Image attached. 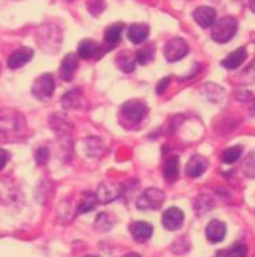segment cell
<instances>
[{"instance_id":"cell-22","label":"cell","mask_w":255,"mask_h":257,"mask_svg":"<svg viewBox=\"0 0 255 257\" xmlns=\"http://www.w3.org/2000/svg\"><path fill=\"white\" fill-rule=\"evenodd\" d=\"M82 102V95L78 89L70 90L66 95L61 97V104L66 110H72V108H78L81 106Z\"/></svg>"},{"instance_id":"cell-5","label":"cell","mask_w":255,"mask_h":257,"mask_svg":"<svg viewBox=\"0 0 255 257\" xmlns=\"http://www.w3.org/2000/svg\"><path fill=\"white\" fill-rule=\"evenodd\" d=\"M54 78L52 74H43L39 78H36L35 82L32 85V95L35 96L38 100L46 102L54 93Z\"/></svg>"},{"instance_id":"cell-34","label":"cell","mask_w":255,"mask_h":257,"mask_svg":"<svg viewBox=\"0 0 255 257\" xmlns=\"http://www.w3.org/2000/svg\"><path fill=\"white\" fill-rule=\"evenodd\" d=\"M249 113L252 114V115L255 117V100H252L251 104H249Z\"/></svg>"},{"instance_id":"cell-3","label":"cell","mask_w":255,"mask_h":257,"mask_svg":"<svg viewBox=\"0 0 255 257\" xmlns=\"http://www.w3.org/2000/svg\"><path fill=\"white\" fill-rule=\"evenodd\" d=\"M237 32V21L233 17H223L215 21L211 31V38L215 42L226 43L233 39Z\"/></svg>"},{"instance_id":"cell-14","label":"cell","mask_w":255,"mask_h":257,"mask_svg":"<svg viewBox=\"0 0 255 257\" xmlns=\"http://www.w3.org/2000/svg\"><path fill=\"white\" fill-rule=\"evenodd\" d=\"M34 57V50L30 48H21L16 50L14 53H12V56L9 57V61L7 64L12 70H17L20 67L25 66L28 61Z\"/></svg>"},{"instance_id":"cell-9","label":"cell","mask_w":255,"mask_h":257,"mask_svg":"<svg viewBox=\"0 0 255 257\" xmlns=\"http://www.w3.org/2000/svg\"><path fill=\"white\" fill-rule=\"evenodd\" d=\"M119 195H121V186L113 181H104L97 189V197L101 203H110L118 199Z\"/></svg>"},{"instance_id":"cell-10","label":"cell","mask_w":255,"mask_h":257,"mask_svg":"<svg viewBox=\"0 0 255 257\" xmlns=\"http://www.w3.org/2000/svg\"><path fill=\"white\" fill-rule=\"evenodd\" d=\"M193 18L197 24L200 25L201 28H209L215 24V20H216V12H215L212 7L208 6H201L194 10L193 13Z\"/></svg>"},{"instance_id":"cell-31","label":"cell","mask_w":255,"mask_h":257,"mask_svg":"<svg viewBox=\"0 0 255 257\" xmlns=\"http://www.w3.org/2000/svg\"><path fill=\"white\" fill-rule=\"evenodd\" d=\"M35 159L38 164H45V163H48L49 160V150L46 148H41V149L36 150V155Z\"/></svg>"},{"instance_id":"cell-27","label":"cell","mask_w":255,"mask_h":257,"mask_svg":"<svg viewBox=\"0 0 255 257\" xmlns=\"http://www.w3.org/2000/svg\"><path fill=\"white\" fill-rule=\"evenodd\" d=\"M114 225H115V217L113 214H110V213H100L96 218L95 227L100 232L110 231Z\"/></svg>"},{"instance_id":"cell-19","label":"cell","mask_w":255,"mask_h":257,"mask_svg":"<svg viewBox=\"0 0 255 257\" xmlns=\"http://www.w3.org/2000/svg\"><path fill=\"white\" fill-rule=\"evenodd\" d=\"M50 126L53 128L56 135L59 137H70L71 135V126L68 124V121L59 114H54L53 117L50 118Z\"/></svg>"},{"instance_id":"cell-6","label":"cell","mask_w":255,"mask_h":257,"mask_svg":"<svg viewBox=\"0 0 255 257\" xmlns=\"http://www.w3.org/2000/svg\"><path fill=\"white\" fill-rule=\"evenodd\" d=\"M187 53H189V45L182 38H173L164 46V56L171 63L182 60Z\"/></svg>"},{"instance_id":"cell-28","label":"cell","mask_w":255,"mask_h":257,"mask_svg":"<svg viewBox=\"0 0 255 257\" xmlns=\"http://www.w3.org/2000/svg\"><path fill=\"white\" fill-rule=\"evenodd\" d=\"M241 153H243V146H240V145L229 148L222 153V162L226 163V164H233L240 159Z\"/></svg>"},{"instance_id":"cell-32","label":"cell","mask_w":255,"mask_h":257,"mask_svg":"<svg viewBox=\"0 0 255 257\" xmlns=\"http://www.w3.org/2000/svg\"><path fill=\"white\" fill-rule=\"evenodd\" d=\"M169 84H171V77L162 78L160 82L157 84V86H155V93L157 95H162L165 92V89H168Z\"/></svg>"},{"instance_id":"cell-1","label":"cell","mask_w":255,"mask_h":257,"mask_svg":"<svg viewBox=\"0 0 255 257\" xmlns=\"http://www.w3.org/2000/svg\"><path fill=\"white\" fill-rule=\"evenodd\" d=\"M0 134L9 139H18L27 135V121L23 114L13 108L0 110Z\"/></svg>"},{"instance_id":"cell-18","label":"cell","mask_w":255,"mask_h":257,"mask_svg":"<svg viewBox=\"0 0 255 257\" xmlns=\"http://www.w3.org/2000/svg\"><path fill=\"white\" fill-rule=\"evenodd\" d=\"M150 28L146 24H133L128 28V38L132 43L140 45L148 38Z\"/></svg>"},{"instance_id":"cell-38","label":"cell","mask_w":255,"mask_h":257,"mask_svg":"<svg viewBox=\"0 0 255 257\" xmlns=\"http://www.w3.org/2000/svg\"><path fill=\"white\" fill-rule=\"evenodd\" d=\"M238 2H244V0H238ZM249 2H251V0H249Z\"/></svg>"},{"instance_id":"cell-36","label":"cell","mask_w":255,"mask_h":257,"mask_svg":"<svg viewBox=\"0 0 255 257\" xmlns=\"http://www.w3.org/2000/svg\"><path fill=\"white\" fill-rule=\"evenodd\" d=\"M124 257H140L137 253H128V254H125Z\"/></svg>"},{"instance_id":"cell-4","label":"cell","mask_w":255,"mask_h":257,"mask_svg":"<svg viewBox=\"0 0 255 257\" xmlns=\"http://www.w3.org/2000/svg\"><path fill=\"white\" fill-rule=\"evenodd\" d=\"M165 202V193L157 188H148L137 197L136 206L139 210H158Z\"/></svg>"},{"instance_id":"cell-12","label":"cell","mask_w":255,"mask_h":257,"mask_svg":"<svg viewBox=\"0 0 255 257\" xmlns=\"http://www.w3.org/2000/svg\"><path fill=\"white\" fill-rule=\"evenodd\" d=\"M208 167V162L205 157H202L200 155H194L186 166V174L189 175L190 178H198L201 177L202 174L205 173V170Z\"/></svg>"},{"instance_id":"cell-20","label":"cell","mask_w":255,"mask_h":257,"mask_svg":"<svg viewBox=\"0 0 255 257\" xmlns=\"http://www.w3.org/2000/svg\"><path fill=\"white\" fill-rule=\"evenodd\" d=\"M125 25L122 23H118V24H113L108 27L106 30V34H104V41L107 43L110 48H115V45L119 42L121 36H122V32H124Z\"/></svg>"},{"instance_id":"cell-30","label":"cell","mask_w":255,"mask_h":257,"mask_svg":"<svg viewBox=\"0 0 255 257\" xmlns=\"http://www.w3.org/2000/svg\"><path fill=\"white\" fill-rule=\"evenodd\" d=\"M243 171L249 178H255V150L252 153H249L248 157L245 159L243 164Z\"/></svg>"},{"instance_id":"cell-8","label":"cell","mask_w":255,"mask_h":257,"mask_svg":"<svg viewBox=\"0 0 255 257\" xmlns=\"http://www.w3.org/2000/svg\"><path fill=\"white\" fill-rule=\"evenodd\" d=\"M184 214L179 207H169L162 214V225L168 231H176L183 225Z\"/></svg>"},{"instance_id":"cell-11","label":"cell","mask_w":255,"mask_h":257,"mask_svg":"<svg viewBox=\"0 0 255 257\" xmlns=\"http://www.w3.org/2000/svg\"><path fill=\"white\" fill-rule=\"evenodd\" d=\"M129 231L132 233V238L136 242H139V243H142V242H146V240L151 238V235H153V225L146 221H136L131 224Z\"/></svg>"},{"instance_id":"cell-7","label":"cell","mask_w":255,"mask_h":257,"mask_svg":"<svg viewBox=\"0 0 255 257\" xmlns=\"http://www.w3.org/2000/svg\"><path fill=\"white\" fill-rule=\"evenodd\" d=\"M121 111L124 114L125 118L131 122H142L144 117L147 115L148 107L146 103L140 102V100H128L126 103H124Z\"/></svg>"},{"instance_id":"cell-33","label":"cell","mask_w":255,"mask_h":257,"mask_svg":"<svg viewBox=\"0 0 255 257\" xmlns=\"http://www.w3.org/2000/svg\"><path fill=\"white\" fill-rule=\"evenodd\" d=\"M9 160H10V153L7 150L0 149V171L5 168V166H6Z\"/></svg>"},{"instance_id":"cell-13","label":"cell","mask_w":255,"mask_h":257,"mask_svg":"<svg viewBox=\"0 0 255 257\" xmlns=\"http://www.w3.org/2000/svg\"><path fill=\"white\" fill-rule=\"evenodd\" d=\"M205 235L207 239L212 243H219L225 239L226 235V225L219 220H212L208 222L207 228H205Z\"/></svg>"},{"instance_id":"cell-24","label":"cell","mask_w":255,"mask_h":257,"mask_svg":"<svg viewBox=\"0 0 255 257\" xmlns=\"http://www.w3.org/2000/svg\"><path fill=\"white\" fill-rule=\"evenodd\" d=\"M179 177V157L171 156L165 163V178L169 182H175Z\"/></svg>"},{"instance_id":"cell-16","label":"cell","mask_w":255,"mask_h":257,"mask_svg":"<svg viewBox=\"0 0 255 257\" xmlns=\"http://www.w3.org/2000/svg\"><path fill=\"white\" fill-rule=\"evenodd\" d=\"M245 59H247V50H245V48H240L234 52H231L225 60H222L220 64L227 70H236L243 64Z\"/></svg>"},{"instance_id":"cell-26","label":"cell","mask_w":255,"mask_h":257,"mask_svg":"<svg viewBox=\"0 0 255 257\" xmlns=\"http://www.w3.org/2000/svg\"><path fill=\"white\" fill-rule=\"evenodd\" d=\"M99 203V197L95 193H90V192H86L83 193L82 200L78 206V213L79 214H83V213H88L90 210H93Z\"/></svg>"},{"instance_id":"cell-23","label":"cell","mask_w":255,"mask_h":257,"mask_svg":"<svg viewBox=\"0 0 255 257\" xmlns=\"http://www.w3.org/2000/svg\"><path fill=\"white\" fill-rule=\"evenodd\" d=\"M201 93L207 97L209 102H220L225 96V90L215 84H205L201 88Z\"/></svg>"},{"instance_id":"cell-37","label":"cell","mask_w":255,"mask_h":257,"mask_svg":"<svg viewBox=\"0 0 255 257\" xmlns=\"http://www.w3.org/2000/svg\"><path fill=\"white\" fill-rule=\"evenodd\" d=\"M88 257H99V256H88Z\"/></svg>"},{"instance_id":"cell-25","label":"cell","mask_w":255,"mask_h":257,"mask_svg":"<svg viewBox=\"0 0 255 257\" xmlns=\"http://www.w3.org/2000/svg\"><path fill=\"white\" fill-rule=\"evenodd\" d=\"M155 54V46L153 43H148V45H144L140 50H137L136 53V61L142 66H147L150 64L153 59H154Z\"/></svg>"},{"instance_id":"cell-21","label":"cell","mask_w":255,"mask_h":257,"mask_svg":"<svg viewBox=\"0 0 255 257\" xmlns=\"http://www.w3.org/2000/svg\"><path fill=\"white\" fill-rule=\"evenodd\" d=\"M115 64L121 71L132 72L136 66V56H133L131 52H122V53L118 54Z\"/></svg>"},{"instance_id":"cell-15","label":"cell","mask_w":255,"mask_h":257,"mask_svg":"<svg viewBox=\"0 0 255 257\" xmlns=\"http://www.w3.org/2000/svg\"><path fill=\"white\" fill-rule=\"evenodd\" d=\"M78 57L77 54L68 53L61 61V67H60V77L64 81H71L74 72L77 71L78 67Z\"/></svg>"},{"instance_id":"cell-35","label":"cell","mask_w":255,"mask_h":257,"mask_svg":"<svg viewBox=\"0 0 255 257\" xmlns=\"http://www.w3.org/2000/svg\"><path fill=\"white\" fill-rule=\"evenodd\" d=\"M249 9H251V12L255 13V0H251V2H249Z\"/></svg>"},{"instance_id":"cell-29","label":"cell","mask_w":255,"mask_h":257,"mask_svg":"<svg viewBox=\"0 0 255 257\" xmlns=\"http://www.w3.org/2000/svg\"><path fill=\"white\" fill-rule=\"evenodd\" d=\"M225 257H247V246L244 243H234L225 251Z\"/></svg>"},{"instance_id":"cell-17","label":"cell","mask_w":255,"mask_h":257,"mask_svg":"<svg viewBox=\"0 0 255 257\" xmlns=\"http://www.w3.org/2000/svg\"><path fill=\"white\" fill-rule=\"evenodd\" d=\"M100 45L92 39H83L82 42L78 45V56L83 60L95 57L96 54L100 53Z\"/></svg>"},{"instance_id":"cell-2","label":"cell","mask_w":255,"mask_h":257,"mask_svg":"<svg viewBox=\"0 0 255 257\" xmlns=\"http://www.w3.org/2000/svg\"><path fill=\"white\" fill-rule=\"evenodd\" d=\"M36 41L39 43L42 50H45L48 53H54L60 49L61 34H60L59 28H56L54 25H43L36 34Z\"/></svg>"}]
</instances>
